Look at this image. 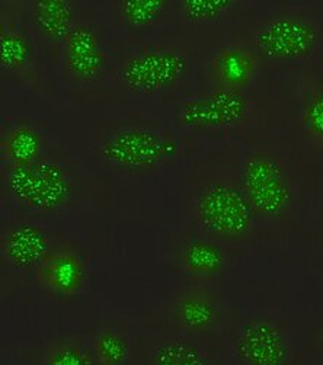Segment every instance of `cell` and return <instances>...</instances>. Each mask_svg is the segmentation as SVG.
I'll return each instance as SVG.
<instances>
[{"label": "cell", "mask_w": 323, "mask_h": 365, "mask_svg": "<svg viewBox=\"0 0 323 365\" xmlns=\"http://www.w3.org/2000/svg\"><path fill=\"white\" fill-rule=\"evenodd\" d=\"M91 346L99 365H125L133 362V344L127 334L117 327H101L95 332Z\"/></svg>", "instance_id": "22"}, {"label": "cell", "mask_w": 323, "mask_h": 365, "mask_svg": "<svg viewBox=\"0 0 323 365\" xmlns=\"http://www.w3.org/2000/svg\"><path fill=\"white\" fill-rule=\"evenodd\" d=\"M260 61L255 50L247 44L235 43L222 47L210 63L215 86L246 91L257 76Z\"/></svg>", "instance_id": "18"}, {"label": "cell", "mask_w": 323, "mask_h": 365, "mask_svg": "<svg viewBox=\"0 0 323 365\" xmlns=\"http://www.w3.org/2000/svg\"><path fill=\"white\" fill-rule=\"evenodd\" d=\"M322 31L309 15L294 11L274 12L261 19L250 41L260 60L272 64H299L319 50Z\"/></svg>", "instance_id": "9"}, {"label": "cell", "mask_w": 323, "mask_h": 365, "mask_svg": "<svg viewBox=\"0 0 323 365\" xmlns=\"http://www.w3.org/2000/svg\"><path fill=\"white\" fill-rule=\"evenodd\" d=\"M169 0H116L114 9L121 26L131 32H148L169 15Z\"/></svg>", "instance_id": "19"}, {"label": "cell", "mask_w": 323, "mask_h": 365, "mask_svg": "<svg viewBox=\"0 0 323 365\" xmlns=\"http://www.w3.org/2000/svg\"><path fill=\"white\" fill-rule=\"evenodd\" d=\"M163 316L172 329L204 339L220 329L225 307L205 282H193L176 289L169 297Z\"/></svg>", "instance_id": "12"}, {"label": "cell", "mask_w": 323, "mask_h": 365, "mask_svg": "<svg viewBox=\"0 0 323 365\" xmlns=\"http://www.w3.org/2000/svg\"><path fill=\"white\" fill-rule=\"evenodd\" d=\"M92 150L103 170L138 179L172 163L181 155L183 143L162 123L134 117L111 121L98 130Z\"/></svg>", "instance_id": "1"}, {"label": "cell", "mask_w": 323, "mask_h": 365, "mask_svg": "<svg viewBox=\"0 0 323 365\" xmlns=\"http://www.w3.org/2000/svg\"><path fill=\"white\" fill-rule=\"evenodd\" d=\"M173 261L194 282H208L226 272L229 253L225 245L197 232L176 242Z\"/></svg>", "instance_id": "16"}, {"label": "cell", "mask_w": 323, "mask_h": 365, "mask_svg": "<svg viewBox=\"0 0 323 365\" xmlns=\"http://www.w3.org/2000/svg\"><path fill=\"white\" fill-rule=\"evenodd\" d=\"M232 354L240 365H287L293 361L294 345L282 320L272 316H254L237 327Z\"/></svg>", "instance_id": "11"}, {"label": "cell", "mask_w": 323, "mask_h": 365, "mask_svg": "<svg viewBox=\"0 0 323 365\" xmlns=\"http://www.w3.org/2000/svg\"><path fill=\"white\" fill-rule=\"evenodd\" d=\"M60 242L56 233L37 217L11 214L0 226V277L2 296L31 279L35 268Z\"/></svg>", "instance_id": "8"}, {"label": "cell", "mask_w": 323, "mask_h": 365, "mask_svg": "<svg viewBox=\"0 0 323 365\" xmlns=\"http://www.w3.org/2000/svg\"><path fill=\"white\" fill-rule=\"evenodd\" d=\"M237 179L261 223L289 220L299 201L293 175L280 155L254 149L240 162Z\"/></svg>", "instance_id": "5"}, {"label": "cell", "mask_w": 323, "mask_h": 365, "mask_svg": "<svg viewBox=\"0 0 323 365\" xmlns=\"http://www.w3.org/2000/svg\"><path fill=\"white\" fill-rule=\"evenodd\" d=\"M254 113V101L246 91L215 86L179 103L175 120L191 134H219L242 127Z\"/></svg>", "instance_id": "10"}, {"label": "cell", "mask_w": 323, "mask_h": 365, "mask_svg": "<svg viewBox=\"0 0 323 365\" xmlns=\"http://www.w3.org/2000/svg\"><path fill=\"white\" fill-rule=\"evenodd\" d=\"M322 341H323V335H322Z\"/></svg>", "instance_id": "24"}, {"label": "cell", "mask_w": 323, "mask_h": 365, "mask_svg": "<svg viewBox=\"0 0 323 365\" xmlns=\"http://www.w3.org/2000/svg\"><path fill=\"white\" fill-rule=\"evenodd\" d=\"M191 67L190 47L170 41L145 43L121 57L111 86L128 96H158L183 85Z\"/></svg>", "instance_id": "4"}, {"label": "cell", "mask_w": 323, "mask_h": 365, "mask_svg": "<svg viewBox=\"0 0 323 365\" xmlns=\"http://www.w3.org/2000/svg\"><path fill=\"white\" fill-rule=\"evenodd\" d=\"M48 153L41 127L29 117L4 124L0 131V166H26Z\"/></svg>", "instance_id": "17"}, {"label": "cell", "mask_w": 323, "mask_h": 365, "mask_svg": "<svg viewBox=\"0 0 323 365\" xmlns=\"http://www.w3.org/2000/svg\"><path fill=\"white\" fill-rule=\"evenodd\" d=\"M31 28L46 57L58 64L61 47L82 19L76 0H26Z\"/></svg>", "instance_id": "14"}, {"label": "cell", "mask_w": 323, "mask_h": 365, "mask_svg": "<svg viewBox=\"0 0 323 365\" xmlns=\"http://www.w3.org/2000/svg\"><path fill=\"white\" fill-rule=\"evenodd\" d=\"M88 277V264L81 249L63 240L35 268L31 279L53 297L76 299L85 291Z\"/></svg>", "instance_id": "13"}, {"label": "cell", "mask_w": 323, "mask_h": 365, "mask_svg": "<svg viewBox=\"0 0 323 365\" xmlns=\"http://www.w3.org/2000/svg\"><path fill=\"white\" fill-rule=\"evenodd\" d=\"M302 128L307 140L323 149V81L306 79L302 92Z\"/></svg>", "instance_id": "23"}, {"label": "cell", "mask_w": 323, "mask_h": 365, "mask_svg": "<svg viewBox=\"0 0 323 365\" xmlns=\"http://www.w3.org/2000/svg\"><path fill=\"white\" fill-rule=\"evenodd\" d=\"M41 365H89L96 364L92 346L78 338H54L39 351Z\"/></svg>", "instance_id": "21"}, {"label": "cell", "mask_w": 323, "mask_h": 365, "mask_svg": "<svg viewBox=\"0 0 323 365\" xmlns=\"http://www.w3.org/2000/svg\"><path fill=\"white\" fill-rule=\"evenodd\" d=\"M197 232L225 246L247 245L261 223L237 176L210 173L198 179L188 197Z\"/></svg>", "instance_id": "3"}, {"label": "cell", "mask_w": 323, "mask_h": 365, "mask_svg": "<svg viewBox=\"0 0 323 365\" xmlns=\"http://www.w3.org/2000/svg\"><path fill=\"white\" fill-rule=\"evenodd\" d=\"M141 362L146 365H207L214 364V352L201 338L165 329L143 331L138 341Z\"/></svg>", "instance_id": "15"}, {"label": "cell", "mask_w": 323, "mask_h": 365, "mask_svg": "<svg viewBox=\"0 0 323 365\" xmlns=\"http://www.w3.org/2000/svg\"><path fill=\"white\" fill-rule=\"evenodd\" d=\"M240 5L239 0H179L176 9L185 24L207 26L229 19Z\"/></svg>", "instance_id": "20"}, {"label": "cell", "mask_w": 323, "mask_h": 365, "mask_svg": "<svg viewBox=\"0 0 323 365\" xmlns=\"http://www.w3.org/2000/svg\"><path fill=\"white\" fill-rule=\"evenodd\" d=\"M0 190L4 204L18 214L57 217L79 205L83 182L73 166L48 152L26 166H0Z\"/></svg>", "instance_id": "2"}, {"label": "cell", "mask_w": 323, "mask_h": 365, "mask_svg": "<svg viewBox=\"0 0 323 365\" xmlns=\"http://www.w3.org/2000/svg\"><path fill=\"white\" fill-rule=\"evenodd\" d=\"M57 67L68 91L81 98L92 96L113 83L116 67L93 21L82 16L61 47Z\"/></svg>", "instance_id": "7"}, {"label": "cell", "mask_w": 323, "mask_h": 365, "mask_svg": "<svg viewBox=\"0 0 323 365\" xmlns=\"http://www.w3.org/2000/svg\"><path fill=\"white\" fill-rule=\"evenodd\" d=\"M31 28L26 0H0V71L2 79L32 92H48V81Z\"/></svg>", "instance_id": "6"}]
</instances>
